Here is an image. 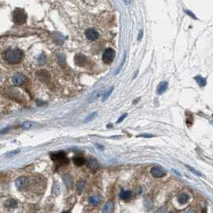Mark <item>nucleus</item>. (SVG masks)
<instances>
[{"mask_svg":"<svg viewBox=\"0 0 213 213\" xmlns=\"http://www.w3.org/2000/svg\"><path fill=\"white\" fill-rule=\"evenodd\" d=\"M23 53L18 49H9L5 52V60L11 64H16L22 60Z\"/></svg>","mask_w":213,"mask_h":213,"instance_id":"obj_1","label":"nucleus"},{"mask_svg":"<svg viewBox=\"0 0 213 213\" xmlns=\"http://www.w3.org/2000/svg\"><path fill=\"white\" fill-rule=\"evenodd\" d=\"M27 14L21 8H16L12 14V18L16 24H23L27 21Z\"/></svg>","mask_w":213,"mask_h":213,"instance_id":"obj_2","label":"nucleus"},{"mask_svg":"<svg viewBox=\"0 0 213 213\" xmlns=\"http://www.w3.org/2000/svg\"><path fill=\"white\" fill-rule=\"evenodd\" d=\"M52 160L58 165H66L69 163V159L64 152L53 153L51 155Z\"/></svg>","mask_w":213,"mask_h":213,"instance_id":"obj_3","label":"nucleus"},{"mask_svg":"<svg viewBox=\"0 0 213 213\" xmlns=\"http://www.w3.org/2000/svg\"><path fill=\"white\" fill-rule=\"evenodd\" d=\"M115 51L113 49H111V48H108L103 52V61L105 63H112V61L114 60L115 58Z\"/></svg>","mask_w":213,"mask_h":213,"instance_id":"obj_4","label":"nucleus"},{"mask_svg":"<svg viewBox=\"0 0 213 213\" xmlns=\"http://www.w3.org/2000/svg\"><path fill=\"white\" fill-rule=\"evenodd\" d=\"M151 174L155 178H162L166 175V171L160 167H154L151 170Z\"/></svg>","mask_w":213,"mask_h":213,"instance_id":"obj_5","label":"nucleus"},{"mask_svg":"<svg viewBox=\"0 0 213 213\" xmlns=\"http://www.w3.org/2000/svg\"><path fill=\"white\" fill-rule=\"evenodd\" d=\"M25 81H26V77L22 74H21V73L15 74L12 77V82L16 86L22 85V83H25Z\"/></svg>","mask_w":213,"mask_h":213,"instance_id":"obj_6","label":"nucleus"},{"mask_svg":"<svg viewBox=\"0 0 213 213\" xmlns=\"http://www.w3.org/2000/svg\"><path fill=\"white\" fill-rule=\"evenodd\" d=\"M99 32H97L96 30L93 29V28H89V29L86 32V37H87L89 40H96L97 38H99Z\"/></svg>","mask_w":213,"mask_h":213,"instance_id":"obj_7","label":"nucleus"},{"mask_svg":"<svg viewBox=\"0 0 213 213\" xmlns=\"http://www.w3.org/2000/svg\"><path fill=\"white\" fill-rule=\"evenodd\" d=\"M27 184H28V179L25 176H22L16 179L15 185L19 190L25 188L27 186Z\"/></svg>","mask_w":213,"mask_h":213,"instance_id":"obj_8","label":"nucleus"},{"mask_svg":"<svg viewBox=\"0 0 213 213\" xmlns=\"http://www.w3.org/2000/svg\"><path fill=\"white\" fill-rule=\"evenodd\" d=\"M86 61H87V58H86L85 55H83L77 54L75 56V65L78 66V67L85 66Z\"/></svg>","mask_w":213,"mask_h":213,"instance_id":"obj_9","label":"nucleus"},{"mask_svg":"<svg viewBox=\"0 0 213 213\" xmlns=\"http://www.w3.org/2000/svg\"><path fill=\"white\" fill-rule=\"evenodd\" d=\"M38 126H39V124L35 123V122L27 121L22 123V125H21V128H22V129H23V130H29V129H32V128H37Z\"/></svg>","mask_w":213,"mask_h":213,"instance_id":"obj_10","label":"nucleus"},{"mask_svg":"<svg viewBox=\"0 0 213 213\" xmlns=\"http://www.w3.org/2000/svg\"><path fill=\"white\" fill-rule=\"evenodd\" d=\"M37 75H38V78H40L42 81H43V82H47L50 78L49 73L47 72H46V71H44V70H42L40 72H38V73H37Z\"/></svg>","mask_w":213,"mask_h":213,"instance_id":"obj_11","label":"nucleus"},{"mask_svg":"<svg viewBox=\"0 0 213 213\" xmlns=\"http://www.w3.org/2000/svg\"><path fill=\"white\" fill-rule=\"evenodd\" d=\"M168 82H166V81H164V82H162V83H159V86L157 87V92H158V94L161 95L163 94V93H164V92L167 91V89H168Z\"/></svg>","mask_w":213,"mask_h":213,"instance_id":"obj_12","label":"nucleus"},{"mask_svg":"<svg viewBox=\"0 0 213 213\" xmlns=\"http://www.w3.org/2000/svg\"><path fill=\"white\" fill-rule=\"evenodd\" d=\"M114 209V205L111 201H108L103 208V213H112Z\"/></svg>","mask_w":213,"mask_h":213,"instance_id":"obj_13","label":"nucleus"},{"mask_svg":"<svg viewBox=\"0 0 213 213\" xmlns=\"http://www.w3.org/2000/svg\"><path fill=\"white\" fill-rule=\"evenodd\" d=\"M102 197L100 195H94L89 198V203L92 205H98L100 203Z\"/></svg>","mask_w":213,"mask_h":213,"instance_id":"obj_14","label":"nucleus"},{"mask_svg":"<svg viewBox=\"0 0 213 213\" xmlns=\"http://www.w3.org/2000/svg\"><path fill=\"white\" fill-rule=\"evenodd\" d=\"M73 161H74V164L78 167L83 166V164H85V163H86L85 159H84V158H83V157H81V156L75 157L74 159H73Z\"/></svg>","mask_w":213,"mask_h":213,"instance_id":"obj_15","label":"nucleus"},{"mask_svg":"<svg viewBox=\"0 0 213 213\" xmlns=\"http://www.w3.org/2000/svg\"><path fill=\"white\" fill-rule=\"evenodd\" d=\"M17 205H18V203L14 199L7 200L6 201V203H5V206L7 207V208H15L17 207Z\"/></svg>","mask_w":213,"mask_h":213,"instance_id":"obj_16","label":"nucleus"},{"mask_svg":"<svg viewBox=\"0 0 213 213\" xmlns=\"http://www.w3.org/2000/svg\"><path fill=\"white\" fill-rule=\"evenodd\" d=\"M56 58H57V62H58V65H60L61 67H64L66 65V58L64 55L58 54Z\"/></svg>","mask_w":213,"mask_h":213,"instance_id":"obj_17","label":"nucleus"},{"mask_svg":"<svg viewBox=\"0 0 213 213\" xmlns=\"http://www.w3.org/2000/svg\"><path fill=\"white\" fill-rule=\"evenodd\" d=\"M188 200V195H187L186 193H181L178 196V200L181 204H186Z\"/></svg>","mask_w":213,"mask_h":213,"instance_id":"obj_18","label":"nucleus"},{"mask_svg":"<svg viewBox=\"0 0 213 213\" xmlns=\"http://www.w3.org/2000/svg\"><path fill=\"white\" fill-rule=\"evenodd\" d=\"M131 192L130 191H122L120 195H119V197L121 200H127L131 197Z\"/></svg>","mask_w":213,"mask_h":213,"instance_id":"obj_19","label":"nucleus"},{"mask_svg":"<svg viewBox=\"0 0 213 213\" xmlns=\"http://www.w3.org/2000/svg\"><path fill=\"white\" fill-rule=\"evenodd\" d=\"M195 80H196V82L198 83L199 86H200L202 88L204 87V86H206L207 80L202 76H200V75H197V76L195 77Z\"/></svg>","mask_w":213,"mask_h":213,"instance_id":"obj_20","label":"nucleus"},{"mask_svg":"<svg viewBox=\"0 0 213 213\" xmlns=\"http://www.w3.org/2000/svg\"><path fill=\"white\" fill-rule=\"evenodd\" d=\"M88 166L92 169H96L99 168V164L95 159H90L88 161Z\"/></svg>","mask_w":213,"mask_h":213,"instance_id":"obj_21","label":"nucleus"},{"mask_svg":"<svg viewBox=\"0 0 213 213\" xmlns=\"http://www.w3.org/2000/svg\"><path fill=\"white\" fill-rule=\"evenodd\" d=\"M63 181L65 183V184L67 185V187L70 188L72 186V178L69 175H63Z\"/></svg>","mask_w":213,"mask_h":213,"instance_id":"obj_22","label":"nucleus"},{"mask_svg":"<svg viewBox=\"0 0 213 213\" xmlns=\"http://www.w3.org/2000/svg\"><path fill=\"white\" fill-rule=\"evenodd\" d=\"M113 89H114V87H112L111 88H110V89L108 90V92L104 93V95H103V99H102V101H103V102H104V101H106L108 99V97L110 96L111 94V92H113Z\"/></svg>","mask_w":213,"mask_h":213,"instance_id":"obj_23","label":"nucleus"},{"mask_svg":"<svg viewBox=\"0 0 213 213\" xmlns=\"http://www.w3.org/2000/svg\"><path fill=\"white\" fill-rule=\"evenodd\" d=\"M97 114H98V112H93L92 114L89 115L87 118L85 119V121L86 122H89V121H92V119H94L95 117L97 116Z\"/></svg>","mask_w":213,"mask_h":213,"instance_id":"obj_24","label":"nucleus"},{"mask_svg":"<svg viewBox=\"0 0 213 213\" xmlns=\"http://www.w3.org/2000/svg\"><path fill=\"white\" fill-rule=\"evenodd\" d=\"M38 62L39 63V65H43L45 64V62H46V58H45V55L43 54L41 55L38 58Z\"/></svg>","mask_w":213,"mask_h":213,"instance_id":"obj_25","label":"nucleus"},{"mask_svg":"<svg viewBox=\"0 0 213 213\" xmlns=\"http://www.w3.org/2000/svg\"><path fill=\"white\" fill-rule=\"evenodd\" d=\"M186 167H187V168H188L189 170H190L191 171V172L194 173V174H195V175H199V176H201V175H201V173L199 172L198 171H196V170H195V169H194V168H191V167L188 166V165H187Z\"/></svg>","mask_w":213,"mask_h":213,"instance_id":"obj_26","label":"nucleus"},{"mask_svg":"<svg viewBox=\"0 0 213 213\" xmlns=\"http://www.w3.org/2000/svg\"><path fill=\"white\" fill-rule=\"evenodd\" d=\"M84 185H85V182L84 181L78 182V184H77V188H78V191H82L84 188Z\"/></svg>","mask_w":213,"mask_h":213,"instance_id":"obj_27","label":"nucleus"},{"mask_svg":"<svg viewBox=\"0 0 213 213\" xmlns=\"http://www.w3.org/2000/svg\"><path fill=\"white\" fill-rule=\"evenodd\" d=\"M18 152H19V150H15V151H11V152L7 153V155H6V156H7V157L12 156V155H16V154H18Z\"/></svg>","mask_w":213,"mask_h":213,"instance_id":"obj_28","label":"nucleus"},{"mask_svg":"<svg viewBox=\"0 0 213 213\" xmlns=\"http://www.w3.org/2000/svg\"><path fill=\"white\" fill-rule=\"evenodd\" d=\"M127 116H128V114H127V113H125V114L122 115L121 116H120V117H119V119L117 120V123H121V122L123 121V119H125V118H126V117H127Z\"/></svg>","mask_w":213,"mask_h":213,"instance_id":"obj_29","label":"nucleus"},{"mask_svg":"<svg viewBox=\"0 0 213 213\" xmlns=\"http://www.w3.org/2000/svg\"><path fill=\"white\" fill-rule=\"evenodd\" d=\"M156 213H167V209L165 208H161L156 211Z\"/></svg>","mask_w":213,"mask_h":213,"instance_id":"obj_30","label":"nucleus"},{"mask_svg":"<svg viewBox=\"0 0 213 213\" xmlns=\"http://www.w3.org/2000/svg\"><path fill=\"white\" fill-rule=\"evenodd\" d=\"M139 136H140V137H145V138H151V137H153L154 135H153L145 134V135H140Z\"/></svg>","mask_w":213,"mask_h":213,"instance_id":"obj_31","label":"nucleus"},{"mask_svg":"<svg viewBox=\"0 0 213 213\" xmlns=\"http://www.w3.org/2000/svg\"><path fill=\"white\" fill-rule=\"evenodd\" d=\"M185 12H186V13L188 14V15H189L190 16H191V17H192L193 18H195V19H196V17H195V16L194 15H193V14L191 13V12L190 11H186Z\"/></svg>","mask_w":213,"mask_h":213,"instance_id":"obj_32","label":"nucleus"},{"mask_svg":"<svg viewBox=\"0 0 213 213\" xmlns=\"http://www.w3.org/2000/svg\"><path fill=\"white\" fill-rule=\"evenodd\" d=\"M143 35H144V33H143V31H140L139 36H138V39H139V40H140V39H141L142 37H143Z\"/></svg>","mask_w":213,"mask_h":213,"instance_id":"obj_33","label":"nucleus"},{"mask_svg":"<svg viewBox=\"0 0 213 213\" xmlns=\"http://www.w3.org/2000/svg\"><path fill=\"white\" fill-rule=\"evenodd\" d=\"M186 213H195V211H193V210H188V211H187Z\"/></svg>","mask_w":213,"mask_h":213,"instance_id":"obj_34","label":"nucleus"},{"mask_svg":"<svg viewBox=\"0 0 213 213\" xmlns=\"http://www.w3.org/2000/svg\"><path fill=\"white\" fill-rule=\"evenodd\" d=\"M63 213H70V212H68V211H64V212H63Z\"/></svg>","mask_w":213,"mask_h":213,"instance_id":"obj_35","label":"nucleus"},{"mask_svg":"<svg viewBox=\"0 0 213 213\" xmlns=\"http://www.w3.org/2000/svg\"><path fill=\"white\" fill-rule=\"evenodd\" d=\"M211 124H212V125H213V122H212V121L211 122Z\"/></svg>","mask_w":213,"mask_h":213,"instance_id":"obj_36","label":"nucleus"},{"mask_svg":"<svg viewBox=\"0 0 213 213\" xmlns=\"http://www.w3.org/2000/svg\"><path fill=\"white\" fill-rule=\"evenodd\" d=\"M169 213H174V212H172V211H171V212H169Z\"/></svg>","mask_w":213,"mask_h":213,"instance_id":"obj_37","label":"nucleus"}]
</instances>
